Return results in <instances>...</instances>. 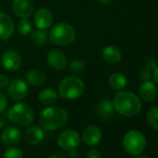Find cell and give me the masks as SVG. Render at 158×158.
I'll list each match as a JSON object with an SVG mask.
<instances>
[{
    "mask_svg": "<svg viewBox=\"0 0 158 158\" xmlns=\"http://www.w3.org/2000/svg\"><path fill=\"white\" fill-rule=\"evenodd\" d=\"M113 104L118 114L127 117L138 114L141 109L140 99L127 90H119L114 97Z\"/></svg>",
    "mask_w": 158,
    "mask_h": 158,
    "instance_id": "obj_1",
    "label": "cell"
},
{
    "mask_svg": "<svg viewBox=\"0 0 158 158\" xmlns=\"http://www.w3.org/2000/svg\"><path fill=\"white\" fill-rule=\"evenodd\" d=\"M69 120L68 113L58 106H48L43 109L39 115V121L42 127L51 131L64 127Z\"/></svg>",
    "mask_w": 158,
    "mask_h": 158,
    "instance_id": "obj_2",
    "label": "cell"
},
{
    "mask_svg": "<svg viewBox=\"0 0 158 158\" xmlns=\"http://www.w3.org/2000/svg\"><path fill=\"white\" fill-rule=\"evenodd\" d=\"M59 95L65 100H76L85 91V84L80 77L70 75L64 77L59 85Z\"/></svg>",
    "mask_w": 158,
    "mask_h": 158,
    "instance_id": "obj_3",
    "label": "cell"
},
{
    "mask_svg": "<svg viewBox=\"0 0 158 158\" xmlns=\"http://www.w3.org/2000/svg\"><path fill=\"white\" fill-rule=\"evenodd\" d=\"M76 37V32L73 26L67 23H59L53 25L48 34L51 43L56 46L66 47L71 45Z\"/></svg>",
    "mask_w": 158,
    "mask_h": 158,
    "instance_id": "obj_4",
    "label": "cell"
},
{
    "mask_svg": "<svg viewBox=\"0 0 158 158\" xmlns=\"http://www.w3.org/2000/svg\"><path fill=\"white\" fill-rule=\"evenodd\" d=\"M9 119L19 126H29L35 119V112L27 103L19 102L14 104L8 113Z\"/></svg>",
    "mask_w": 158,
    "mask_h": 158,
    "instance_id": "obj_5",
    "label": "cell"
},
{
    "mask_svg": "<svg viewBox=\"0 0 158 158\" xmlns=\"http://www.w3.org/2000/svg\"><path fill=\"white\" fill-rule=\"evenodd\" d=\"M123 147L127 153L138 155L145 150L146 139L141 132L130 130L123 138Z\"/></svg>",
    "mask_w": 158,
    "mask_h": 158,
    "instance_id": "obj_6",
    "label": "cell"
},
{
    "mask_svg": "<svg viewBox=\"0 0 158 158\" xmlns=\"http://www.w3.org/2000/svg\"><path fill=\"white\" fill-rule=\"evenodd\" d=\"M57 143L62 150L74 151L81 143V137L77 131L73 129H67L58 136Z\"/></svg>",
    "mask_w": 158,
    "mask_h": 158,
    "instance_id": "obj_7",
    "label": "cell"
},
{
    "mask_svg": "<svg viewBox=\"0 0 158 158\" xmlns=\"http://www.w3.org/2000/svg\"><path fill=\"white\" fill-rule=\"evenodd\" d=\"M28 85L21 78L14 79L8 85V96L10 100L20 102L26 98L28 94Z\"/></svg>",
    "mask_w": 158,
    "mask_h": 158,
    "instance_id": "obj_8",
    "label": "cell"
},
{
    "mask_svg": "<svg viewBox=\"0 0 158 158\" xmlns=\"http://www.w3.org/2000/svg\"><path fill=\"white\" fill-rule=\"evenodd\" d=\"M1 62L6 70L14 72L18 71L22 67L23 58L19 52L15 50H8L3 54Z\"/></svg>",
    "mask_w": 158,
    "mask_h": 158,
    "instance_id": "obj_9",
    "label": "cell"
},
{
    "mask_svg": "<svg viewBox=\"0 0 158 158\" xmlns=\"http://www.w3.org/2000/svg\"><path fill=\"white\" fill-rule=\"evenodd\" d=\"M53 22L54 17L52 12L46 8L38 9L34 15V23L38 29H48L52 26Z\"/></svg>",
    "mask_w": 158,
    "mask_h": 158,
    "instance_id": "obj_10",
    "label": "cell"
},
{
    "mask_svg": "<svg viewBox=\"0 0 158 158\" xmlns=\"http://www.w3.org/2000/svg\"><path fill=\"white\" fill-rule=\"evenodd\" d=\"M48 65L56 71H63L67 67V59L62 51L57 48L50 49L47 54Z\"/></svg>",
    "mask_w": 158,
    "mask_h": 158,
    "instance_id": "obj_11",
    "label": "cell"
},
{
    "mask_svg": "<svg viewBox=\"0 0 158 158\" xmlns=\"http://www.w3.org/2000/svg\"><path fill=\"white\" fill-rule=\"evenodd\" d=\"M34 4L31 0H13L12 10L21 19H28L34 13Z\"/></svg>",
    "mask_w": 158,
    "mask_h": 158,
    "instance_id": "obj_12",
    "label": "cell"
},
{
    "mask_svg": "<svg viewBox=\"0 0 158 158\" xmlns=\"http://www.w3.org/2000/svg\"><path fill=\"white\" fill-rule=\"evenodd\" d=\"M102 133L100 127L91 125L85 127V129L82 132L81 139L86 145L92 147L97 145L102 140Z\"/></svg>",
    "mask_w": 158,
    "mask_h": 158,
    "instance_id": "obj_13",
    "label": "cell"
},
{
    "mask_svg": "<svg viewBox=\"0 0 158 158\" xmlns=\"http://www.w3.org/2000/svg\"><path fill=\"white\" fill-rule=\"evenodd\" d=\"M15 25L11 17L6 13L0 12V39L8 40L14 33Z\"/></svg>",
    "mask_w": 158,
    "mask_h": 158,
    "instance_id": "obj_14",
    "label": "cell"
},
{
    "mask_svg": "<svg viewBox=\"0 0 158 158\" xmlns=\"http://www.w3.org/2000/svg\"><path fill=\"white\" fill-rule=\"evenodd\" d=\"M22 138L21 130L16 127H6L1 135H0V139H1L2 142L5 145L12 146L17 144Z\"/></svg>",
    "mask_w": 158,
    "mask_h": 158,
    "instance_id": "obj_15",
    "label": "cell"
},
{
    "mask_svg": "<svg viewBox=\"0 0 158 158\" xmlns=\"http://www.w3.org/2000/svg\"><path fill=\"white\" fill-rule=\"evenodd\" d=\"M25 141L30 145H36L40 143L45 138L44 130L37 126L29 127L23 133Z\"/></svg>",
    "mask_w": 158,
    "mask_h": 158,
    "instance_id": "obj_16",
    "label": "cell"
},
{
    "mask_svg": "<svg viewBox=\"0 0 158 158\" xmlns=\"http://www.w3.org/2000/svg\"><path fill=\"white\" fill-rule=\"evenodd\" d=\"M139 98L147 102L153 101L157 96V88L151 81H144L139 88Z\"/></svg>",
    "mask_w": 158,
    "mask_h": 158,
    "instance_id": "obj_17",
    "label": "cell"
},
{
    "mask_svg": "<svg viewBox=\"0 0 158 158\" xmlns=\"http://www.w3.org/2000/svg\"><path fill=\"white\" fill-rule=\"evenodd\" d=\"M46 73L39 68H33L26 73V81L33 87H39L46 81Z\"/></svg>",
    "mask_w": 158,
    "mask_h": 158,
    "instance_id": "obj_18",
    "label": "cell"
},
{
    "mask_svg": "<svg viewBox=\"0 0 158 158\" xmlns=\"http://www.w3.org/2000/svg\"><path fill=\"white\" fill-rule=\"evenodd\" d=\"M102 59L110 64L118 63L122 59V53L119 48L114 45H109L102 49Z\"/></svg>",
    "mask_w": 158,
    "mask_h": 158,
    "instance_id": "obj_19",
    "label": "cell"
},
{
    "mask_svg": "<svg viewBox=\"0 0 158 158\" xmlns=\"http://www.w3.org/2000/svg\"><path fill=\"white\" fill-rule=\"evenodd\" d=\"M114 104L113 102L108 100V99H104L102 100L98 107H97V113H98V115L103 119V120H108L110 119L113 114H114Z\"/></svg>",
    "mask_w": 158,
    "mask_h": 158,
    "instance_id": "obj_20",
    "label": "cell"
},
{
    "mask_svg": "<svg viewBox=\"0 0 158 158\" xmlns=\"http://www.w3.org/2000/svg\"><path fill=\"white\" fill-rule=\"evenodd\" d=\"M38 101L44 104V105H52L54 104L58 99H59V94L57 91L53 89H44L38 93Z\"/></svg>",
    "mask_w": 158,
    "mask_h": 158,
    "instance_id": "obj_21",
    "label": "cell"
},
{
    "mask_svg": "<svg viewBox=\"0 0 158 158\" xmlns=\"http://www.w3.org/2000/svg\"><path fill=\"white\" fill-rule=\"evenodd\" d=\"M109 86L114 90H123L127 85V79L122 73H114L109 77Z\"/></svg>",
    "mask_w": 158,
    "mask_h": 158,
    "instance_id": "obj_22",
    "label": "cell"
},
{
    "mask_svg": "<svg viewBox=\"0 0 158 158\" xmlns=\"http://www.w3.org/2000/svg\"><path fill=\"white\" fill-rule=\"evenodd\" d=\"M48 39V35L46 30L43 29H38L35 31H32L31 35H30V41L32 44L37 47H42L44 46Z\"/></svg>",
    "mask_w": 158,
    "mask_h": 158,
    "instance_id": "obj_23",
    "label": "cell"
},
{
    "mask_svg": "<svg viewBox=\"0 0 158 158\" xmlns=\"http://www.w3.org/2000/svg\"><path fill=\"white\" fill-rule=\"evenodd\" d=\"M18 32L23 35H28L33 31V24L28 19H22L17 25Z\"/></svg>",
    "mask_w": 158,
    "mask_h": 158,
    "instance_id": "obj_24",
    "label": "cell"
},
{
    "mask_svg": "<svg viewBox=\"0 0 158 158\" xmlns=\"http://www.w3.org/2000/svg\"><path fill=\"white\" fill-rule=\"evenodd\" d=\"M86 63L81 59H74L69 64V71L73 73H80L85 71Z\"/></svg>",
    "mask_w": 158,
    "mask_h": 158,
    "instance_id": "obj_25",
    "label": "cell"
},
{
    "mask_svg": "<svg viewBox=\"0 0 158 158\" xmlns=\"http://www.w3.org/2000/svg\"><path fill=\"white\" fill-rule=\"evenodd\" d=\"M147 119L150 126L153 129L158 130V107H152L148 111Z\"/></svg>",
    "mask_w": 158,
    "mask_h": 158,
    "instance_id": "obj_26",
    "label": "cell"
},
{
    "mask_svg": "<svg viewBox=\"0 0 158 158\" xmlns=\"http://www.w3.org/2000/svg\"><path fill=\"white\" fill-rule=\"evenodd\" d=\"M4 158H23V152L18 148H9L5 153Z\"/></svg>",
    "mask_w": 158,
    "mask_h": 158,
    "instance_id": "obj_27",
    "label": "cell"
},
{
    "mask_svg": "<svg viewBox=\"0 0 158 158\" xmlns=\"http://www.w3.org/2000/svg\"><path fill=\"white\" fill-rule=\"evenodd\" d=\"M7 106H8V99L4 93L0 92V113L4 112Z\"/></svg>",
    "mask_w": 158,
    "mask_h": 158,
    "instance_id": "obj_28",
    "label": "cell"
},
{
    "mask_svg": "<svg viewBox=\"0 0 158 158\" xmlns=\"http://www.w3.org/2000/svg\"><path fill=\"white\" fill-rule=\"evenodd\" d=\"M87 158H102L101 152L97 149H91L90 151L88 152Z\"/></svg>",
    "mask_w": 158,
    "mask_h": 158,
    "instance_id": "obj_29",
    "label": "cell"
},
{
    "mask_svg": "<svg viewBox=\"0 0 158 158\" xmlns=\"http://www.w3.org/2000/svg\"><path fill=\"white\" fill-rule=\"evenodd\" d=\"M10 84V78L6 74H0V89H4Z\"/></svg>",
    "mask_w": 158,
    "mask_h": 158,
    "instance_id": "obj_30",
    "label": "cell"
},
{
    "mask_svg": "<svg viewBox=\"0 0 158 158\" xmlns=\"http://www.w3.org/2000/svg\"><path fill=\"white\" fill-rule=\"evenodd\" d=\"M152 79L154 83H156L158 85V65H156L153 68V72H152Z\"/></svg>",
    "mask_w": 158,
    "mask_h": 158,
    "instance_id": "obj_31",
    "label": "cell"
},
{
    "mask_svg": "<svg viewBox=\"0 0 158 158\" xmlns=\"http://www.w3.org/2000/svg\"><path fill=\"white\" fill-rule=\"evenodd\" d=\"M98 1L102 5H110L114 0H98Z\"/></svg>",
    "mask_w": 158,
    "mask_h": 158,
    "instance_id": "obj_32",
    "label": "cell"
},
{
    "mask_svg": "<svg viewBox=\"0 0 158 158\" xmlns=\"http://www.w3.org/2000/svg\"><path fill=\"white\" fill-rule=\"evenodd\" d=\"M4 126H5V120L1 115H0V128L3 127Z\"/></svg>",
    "mask_w": 158,
    "mask_h": 158,
    "instance_id": "obj_33",
    "label": "cell"
},
{
    "mask_svg": "<svg viewBox=\"0 0 158 158\" xmlns=\"http://www.w3.org/2000/svg\"><path fill=\"white\" fill-rule=\"evenodd\" d=\"M48 158H60V157H59V156H56V155H53V156H50V157H48Z\"/></svg>",
    "mask_w": 158,
    "mask_h": 158,
    "instance_id": "obj_34",
    "label": "cell"
},
{
    "mask_svg": "<svg viewBox=\"0 0 158 158\" xmlns=\"http://www.w3.org/2000/svg\"><path fill=\"white\" fill-rule=\"evenodd\" d=\"M136 158H148V157H145V156H139V157H136Z\"/></svg>",
    "mask_w": 158,
    "mask_h": 158,
    "instance_id": "obj_35",
    "label": "cell"
},
{
    "mask_svg": "<svg viewBox=\"0 0 158 158\" xmlns=\"http://www.w3.org/2000/svg\"><path fill=\"white\" fill-rule=\"evenodd\" d=\"M156 142H157V145H158V137H157V140H156Z\"/></svg>",
    "mask_w": 158,
    "mask_h": 158,
    "instance_id": "obj_36",
    "label": "cell"
},
{
    "mask_svg": "<svg viewBox=\"0 0 158 158\" xmlns=\"http://www.w3.org/2000/svg\"><path fill=\"white\" fill-rule=\"evenodd\" d=\"M0 64H1V60H0Z\"/></svg>",
    "mask_w": 158,
    "mask_h": 158,
    "instance_id": "obj_37",
    "label": "cell"
}]
</instances>
